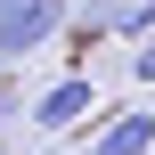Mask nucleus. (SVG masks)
I'll return each instance as SVG.
<instances>
[{
    "mask_svg": "<svg viewBox=\"0 0 155 155\" xmlns=\"http://www.w3.org/2000/svg\"><path fill=\"white\" fill-rule=\"evenodd\" d=\"M0 155H8V139H0Z\"/></svg>",
    "mask_w": 155,
    "mask_h": 155,
    "instance_id": "8",
    "label": "nucleus"
},
{
    "mask_svg": "<svg viewBox=\"0 0 155 155\" xmlns=\"http://www.w3.org/2000/svg\"><path fill=\"white\" fill-rule=\"evenodd\" d=\"M82 114H98V82L90 74H65V82H49L33 106H25V123L41 131V139H57V131H74Z\"/></svg>",
    "mask_w": 155,
    "mask_h": 155,
    "instance_id": "2",
    "label": "nucleus"
},
{
    "mask_svg": "<svg viewBox=\"0 0 155 155\" xmlns=\"http://www.w3.org/2000/svg\"><path fill=\"white\" fill-rule=\"evenodd\" d=\"M65 25H74V8H65V0H0V57L16 65V57L49 49Z\"/></svg>",
    "mask_w": 155,
    "mask_h": 155,
    "instance_id": "1",
    "label": "nucleus"
},
{
    "mask_svg": "<svg viewBox=\"0 0 155 155\" xmlns=\"http://www.w3.org/2000/svg\"><path fill=\"white\" fill-rule=\"evenodd\" d=\"M123 16H131V0H82V8H74L82 33H123Z\"/></svg>",
    "mask_w": 155,
    "mask_h": 155,
    "instance_id": "4",
    "label": "nucleus"
},
{
    "mask_svg": "<svg viewBox=\"0 0 155 155\" xmlns=\"http://www.w3.org/2000/svg\"><path fill=\"white\" fill-rule=\"evenodd\" d=\"M0 98H8V57H0Z\"/></svg>",
    "mask_w": 155,
    "mask_h": 155,
    "instance_id": "6",
    "label": "nucleus"
},
{
    "mask_svg": "<svg viewBox=\"0 0 155 155\" xmlns=\"http://www.w3.org/2000/svg\"><path fill=\"white\" fill-rule=\"evenodd\" d=\"M131 74H139V82H155V33L139 41V49H131Z\"/></svg>",
    "mask_w": 155,
    "mask_h": 155,
    "instance_id": "5",
    "label": "nucleus"
},
{
    "mask_svg": "<svg viewBox=\"0 0 155 155\" xmlns=\"http://www.w3.org/2000/svg\"><path fill=\"white\" fill-rule=\"evenodd\" d=\"M33 155H65V147H33Z\"/></svg>",
    "mask_w": 155,
    "mask_h": 155,
    "instance_id": "7",
    "label": "nucleus"
},
{
    "mask_svg": "<svg viewBox=\"0 0 155 155\" xmlns=\"http://www.w3.org/2000/svg\"><path fill=\"white\" fill-rule=\"evenodd\" d=\"M90 155H155V114H114L90 139Z\"/></svg>",
    "mask_w": 155,
    "mask_h": 155,
    "instance_id": "3",
    "label": "nucleus"
}]
</instances>
